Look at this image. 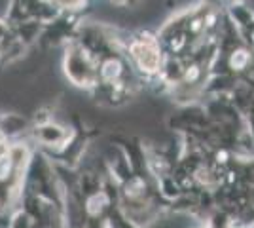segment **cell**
Wrapping results in <instances>:
<instances>
[{"label": "cell", "mask_w": 254, "mask_h": 228, "mask_svg": "<svg viewBox=\"0 0 254 228\" xmlns=\"http://www.w3.org/2000/svg\"><path fill=\"white\" fill-rule=\"evenodd\" d=\"M8 167H10V163H8V158H0V179H2L4 175L8 173Z\"/></svg>", "instance_id": "obj_1"}]
</instances>
